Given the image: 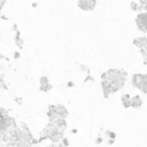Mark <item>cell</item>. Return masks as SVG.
<instances>
[{"mask_svg":"<svg viewBox=\"0 0 147 147\" xmlns=\"http://www.w3.org/2000/svg\"><path fill=\"white\" fill-rule=\"evenodd\" d=\"M102 80L109 81L112 85V91L117 92L125 86L126 80H128V73L122 69H116V68H111V69L106 70L104 73H102L100 76Z\"/></svg>","mask_w":147,"mask_h":147,"instance_id":"cell-1","label":"cell"},{"mask_svg":"<svg viewBox=\"0 0 147 147\" xmlns=\"http://www.w3.org/2000/svg\"><path fill=\"white\" fill-rule=\"evenodd\" d=\"M16 125H17L16 120L12 116H9V115H5V116L0 117V134L4 136L9 129H12L13 126H16Z\"/></svg>","mask_w":147,"mask_h":147,"instance_id":"cell-2","label":"cell"},{"mask_svg":"<svg viewBox=\"0 0 147 147\" xmlns=\"http://www.w3.org/2000/svg\"><path fill=\"white\" fill-rule=\"evenodd\" d=\"M136 25L139 31L147 33V11H141L136 17Z\"/></svg>","mask_w":147,"mask_h":147,"instance_id":"cell-3","label":"cell"},{"mask_svg":"<svg viewBox=\"0 0 147 147\" xmlns=\"http://www.w3.org/2000/svg\"><path fill=\"white\" fill-rule=\"evenodd\" d=\"M77 5L83 12H91L96 7V0H78Z\"/></svg>","mask_w":147,"mask_h":147,"instance_id":"cell-4","label":"cell"},{"mask_svg":"<svg viewBox=\"0 0 147 147\" xmlns=\"http://www.w3.org/2000/svg\"><path fill=\"white\" fill-rule=\"evenodd\" d=\"M53 111H55L57 119H67L69 116V111L64 104H53Z\"/></svg>","mask_w":147,"mask_h":147,"instance_id":"cell-5","label":"cell"},{"mask_svg":"<svg viewBox=\"0 0 147 147\" xmlns=\"http://www.w3.org/2000/svg\"><path fill=\"white\" fill-rule=\"evenodd\" d=\"M39 90L42 92H48L52 90V85L50 83V80H48L47 76H42L39 78Z\"/></svg>","mask_w":147,"mask_h":147,"instance_id":"cell-6","label":"cell"},{"mask_svg":"<svg viewBox=\"0 0 147 147\" xmlns=\"http://www.w3.org/2000/svg\"><path fill=\"white\" fill-rule=\"evenodd\" d=\"M143 80H144V74L142 73H136V74L131 76V86L134 89L141 90L142 85H143Z\"/></svg>","mask_w":147,"mask_h":147,"instance_id":"cell-7","label":"cell"},{"mask_svg":"<svg viewBox=\"0 0 147 147\" xmlns=\"http://www.w3.org/2000/svg\"><path fill=\"white\" fill-rule=\"evenodd\" d=\"M102 91H103V96L104 98H109L113 91H112V85L109 81H106V80H102Z\"/></svg>","mask_w":147,"mask_h":147,"instance_id":"cell-8","label":"cell"},{"mask_svg":"<svg viewBox=\"0 0 147 147\" xmlns=\"http://www.w3.org/2000/svg\"><path fill=\"white\" fill-rule=\"evenodd\" d=\"M143 106V100H142V98L139 96V95H133V96L130 98V107L131 108H141V107Z\"/></svg>","mask_w":147,"mask_h":147,"instance_id":"cell-9","label":"cell"},{"mask_svg":"<svg viewBox=\"0 0 147 147\" xmlns=\"http://www.w3.org/2000/svg\"><path fill=\"white\" fill-rule=\"evenodd\" d=\"M53 124H55V126H56V129H57V130H60V131H65V130H67V126H68L67 119H56L55 121H53Z\"/></svg>","mask_w":147,"mask_h":147,"instance_id":"cell-10","label":"cell"},{"mask_svg":"<svg viewBox=\"0 0 147 147\" xmlns=\"http://www.w3.org/2000/svg\"><path fill=\"white\" fill-rule=\"evenodd\" d=\"M13 40H14V43H16V46L18 48H22L24 47V39L21 38V33H20L18 30H16V35H14Z\"/></svg>","mask_w":147,"mask_h":147,"instance_id":"cell-11","label":"cell"},{"mask_svg":"<svg viewBox=\"0 0 147 147\" xmlns=\"http://www.w3.org/2000/svg\"><path fill=\"white\" fill-rule=\"evenodd\" d=\"M130 94H122L121 95V104L125 107V108H129L130 107Z\"/></svg>","mask_w":147,"mask_h":147,"instance_id":"cell-12","label":"cell"},{"mask_svg":"<svg viewBox=\"0 0 147 147\" xmlns=\"http://www.w3.org/2000/svg\"><path fill=\"white\" fill-rule=\"evenodd\" d=\"M47 117H48V121H55V120L57 119V116H56L55 111H53V104H50V106H48Z\"/></svg>","mask_w":147,"mask_h":147,"instance_id":"cell-13","label":"cell"},{"mask_svg":"<svg viewBox=\"0 0 147 147\" xmlns=\"http://www.w3.org/2000/svg\"><path fill=\"white\" fill-rule=\"evenodd\" d=\"M130 9L133 12H141L142 9H143V7H142V4L139 3V1H137V0H131L130 1Z\"/></svg>","mask_w":147,"mask_h":147,"instance_id":"cell-14","label":"cell"},{"mask_svg":"<svg viewBox=\"0 0 147 147\" xmlns=\"http://www.w3.org/2000/svg\"><path fill=\"white\" fill-rule=\"evenodd\" d=\"M104 138L106 139H116V133L115 131H112V130H106L104 131Z\"/></svg>","mask_w":147,"mask_h":147,"instance_id":"cell-15","label":"cell"},{"mask_svg":"<svg viewBox=\"0 0 147 147\" xmlns=\"http://www.w3.org/2000/svg\"><path fill=\"white\" fill-rule=\"evenodd\" d=\"M141 91L143 94H147V74H144V80H143V85L141 87Z\"/></svg>","mask_w":147,"mask_h":147,"instance_id":"cell-16","label":"cell"},{"mask_svg":"<svg viewBox=\"0 0 147 147\" xmlns=\"http://www.w3.org/2000/svg\"><path fill=\"white\" fill-rule=\"evenodd\" d=\"M0 89H3V90H7L8 87H7V83L5 81H4V77L1 74H0Z\"/></svg>","mask_w":147,"mask_h":147,"instance_id":"cell-17","label":"cell"},{"mask_svg":"<svg viewBox=\"0 0 147 147\" xmlns=\"http://www.w3.org/2000/svg\"><path fill=\"white\" fill-rule=\"evenodd\" d=\"M80 69L82 70V72H85L86 74H89L90 73V68L87 67V65H85V64H80Z\"/></svg>","mask_w":147,"mask_h":147,"instance_id":"cell-18","label":"cell"},{"mask_svg":"<svg viewBox=\"0 0 147 147\" xmlns=\"http://www.w3.org/2000/svg\"><path fill=\"white\" fill-rule=\"evenodd\" d=\"M61 144L63 146H67V147H69V139L67 138V137H63V139H61Z\"/></svg>","mask_w":147,"mask_h":147,"instance_id":"cell-19","label":"cell"},{"mask_svg":"<svg viewBox=\"0 0 147 147\" xmlns=\"http://www.w3.org/2000/svg\"><path fill=\"white\" fill-rule=\"evenodd\" d=\"M5 115H8V109H5L4 107L0 106V117H3L5 116Z\"/></svg>","mask_w":147,"mask_h":147,"instance_id":"cell-20","label":"cell"},{"mask_svg":"<svg viewBox=\"0 0 147 147\" xmlns=\"http://www.w3.org/2000/svg\"><path fill=\"white\" fill-rule=\"evenodd\" d=\"M89 81H94V78L91 77V74H90V73H89V74H86V77H85V83L89 82Z\"/></svg>","mask_w":147,"mask_h":147,"instance_id":"cell-21","label":"cell"},{"mask_svg":"<svg viewBox=\"0 0 147 147\" xmlns=\"http://www.w3.org/2000/svg\"><path fill=\"white\" fill-rule=\"evenodd\" d=\"M102 142H103V138H102V137H98V138H96V143H98V144H100Z\"/></svg>","mask_w":147,"mask_h":147,"instance_id":"cell-22","label":"cell"},{"mask_svg":"<svg viewBox=\"0 0 147 147\" xmlns=\"http://www.w3.org/2000/svg\"><path fill=\"white\" fill-rule=\"evenodd\" d=\"M4 3H5L4 0H0V12H1V9H3V7H4Z\"/></svg>","mask_w":147,"mask_h":147,"instance_id":"cell-23","label":"cell"},{"mask_svg":"<svg viewBox=\"0 0 147 147\" xmlns=\"http://www.w3.org/2000/svg\"><path fill=\"white\" fill-rule=\"evenodd\" d=\"M68 87H74V82H72V81H69V82H68V85H67Z\"/></svg>","mask_w":147,"mask_h":147,"instance_id":"cell-24","label":"cell"},{"mask_svg":"<svg viewBox=\"0 0 147 147\" xmlns=\"http://www.w3.org/2000/svg\"><path fill=\"white\" fill-rule=\"evenodd\" d=\"M13 57L16 59V60H17V59H20V52H14V56H13Z\"/></svg>","mask_w":147,"mask_h":147,"instance_id":"cell-25","label":"cell"},{"mask_svg":"<svg viewBox=\"0 0 147 147\" xmlns=\"http://www.w3.org/2000/svg\"><path fill=\"white\" fill-rule=\"evenodd\" d=\"M113 139H107V143H108V144H113Z\"/></svg>","mask_w":147,"mask_h":147,"instance_id":"cell-26","label":"cell"},{"mask_svg":"<svg viewBox=\"0 0 147 147\" xmlns=\"http://www.w3.org/2000/svg\"><path fill=\"white\" fill-rule=\"evenodd\" d=\"M16 102H17V103H22V100L20 99V98H16Z\"/></svg>","mask_w":147,"mask_h":147,"instance_id":"cell-27","label":"cell"},{"mask_svg":"<svg viewBox=\"0 0 147 147\" xmlns=\"http://www.w3.org/2000/svg\"><path fill=\"white\" fill-rule=\"evenodd\" d=\"M72 134H77V129H72Z\"/></svg>","mask_w":147,"mask_h":147,"instance_id":"cell-28","label":"cell"},{"mask_svg":"<svg viewBox=\"0 0 147 147\" xmlns=\"http://www.w3.org/2000/svg\"><path fill=\"white\" fill-rule=\"evenodd\" d=\"M57 147H67V146H63V144H61V142H59V143H57Z\"/></svg>","mask_w":147,"mask_h":147,"instance_id":"cell-29","label":"cell"},{"mask_svg":"<svg viewBox=\"0 0 147 147\" xmlns=\"http://www.w3.org/2000/svg\"><path fill=\"white\" fill-rule=\"evenodd\" d=\"M0 59H3V56H0Z\"/></svg>","mask_w":147,"mask_h":147,"instance_id":"cell-30","label":"cell"}]
</instances>
